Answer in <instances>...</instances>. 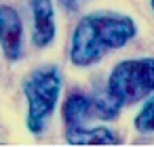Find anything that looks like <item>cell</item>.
Returning a JSON list of instances; mask_svg holds the SVG:
<instances>
[{"instance_id": "7", "label": "cell", "mask_w": 154, "mask_h": 147, "mask_svg": "<svg viewBox=\"0 0 154 147\" xmlns=\"http://www.w3.org/2000/svg\"><path fill=\"white\" fill-rule=\"evenodd\" d=\"M66 141L70 145H118L120 141L114 137L112 130L103 126H76L66 128Z\"/></svg>"}, {"instance_id": "5", "label": "cell", "mask_w": 154, "mask_h": 147, "mask_svg": "<svg viewBox=\"0 0 154 147\" xmlns=\"http://www.w3.org/2000/svg\"><path fill=\"white\" fill-rule=\"evenodd\" d=\"M0 49L9 61H17L23 55V23L9 4H0Z\"/></svg>"}, {"instance_id": "9", "label": "cell", "mask_w": 154, "mask_h": 147, "mask_svg": "<svg viewBox=\"0 0 154 147\" xmlns=\"http://www.w3.org/2000/svg\"><path fill=\"white\" fill-rule=\"evenodd\" d=\"M59 2H61V7H63L66 11H78V9L82 7L85 0H59Z\"/></svg>"}, {"instance_id": "1", "label": "cell", "mask_w": 154, "mask_h": 147, "mask_svg": "<svg viewBox=\"0 0 154 147\" xmlns=\"http://www.w3.org/2000/svg\"><path fill=\"white\" fill-rule=\"evenodd\" d=\"M137 34V25L129 15L91 13L82 17L72 34L70 61L76 67H89L114 49H122Z\"/></svg>"}, {"instance_id": "6", "label": "cell", "mask_w": 154, "mask_h": 147, "mask_svg": "<svg viewBox=\"0 0 154 147\" xmlns=\"http://www.w3.org/2000/svg\"><path fill=\"white\" fill-rule=\"evenodd\" d=\"M32 23H34L32 42L38 49L49 46L55 38V32H57L51 0H32Z\"/></svg>"}, {"instance_id": "10", "label": "cell", "mask_w": 154, "mask_h": 147, "mask_svg": "<svg viewBox=\"0 0 154 147\" xmlns=\"http://www.w3.org/2000/svg\"><path fill=\"white\" fill-rule=\"evenodd\" d=\"M150 7H152V11H154V0H150Z\"/></svg>"}, {"instance_id": "4", "label": "cell", "mask_w": 154, "mask_h": 147, "mask_svg": "<svg viewBox=\"0 0 154 147\" xmlns=\"http://www.w3.org/2000/svg\"><path fill=\"white\" fill-rule=\"evenodd\" d=\"M120 107L110 99V95H85L72 93L63 103V122L66 128L87 126L93 120H114Z\"/></svg>"}, {"instance_id": "2", "label": "cell", "mask_w": 154, "mask_h": 147, "mask_svg": "<svg viewBox=\"0 0 154 147\" xmlns=\"http://www.w3.org/2000/svg\"><path fill=\"white\" fill-rule=\"evenodd\" d=\"M61 93V74L53 65L34 69L23 82V95L28 101V128L34 134H42Z\"/></svg>"}, {"instance_id": "3", "label": "cell", "mask_w": 154, "mask_h": 147, "mask_svg": "<svg viewBox=\"0 0 154 147\" xmlns=\"http://www.w3.org/2000/svg\"><path fill=\"white\" fill-rule=\"evenodd\" d=\"M106 93L110 99L122 107V105H133L148 95L154 93V59H127L120 61L110 78Z\"/></svg>"}, {"instance_id": "8", "label": "cell", "mask_w": 154, "mask_h": 147, "mask_svg": "<svg viewBox=\"0 0 154 147\" xmlns=\"http://www.w3.org/2000/svg\"><path fill=\"white\" fill-rule=\"evenodd\" d=\"M135 128L143 134L154 132V97L148 99L143 107L139 109V113L135 116Z\"/></svg>"}]
</instances>
